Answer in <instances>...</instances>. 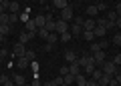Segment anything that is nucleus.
Returning a JSON list of instances; mask_svg holds the SVG:
<instances>
[{
  "mask_svg": "<svg viewBox=\"0 0 121 86\" xmlns=\"http://www.w3.org/2000/svg\"><path fill=\"white\" fill-rule=\"evenodd\" d=\"M6 54H8V50H6V48H2V50H0V60H2Z\"/></svg>",
  "mask_w": 121,
  "mask_h": 86,
  "instance_id": "45",
  "label": "nucleus"
},
{
  "mask_svg": "<svg viewBox=\"0 0 121 86\" xmlns=\"http://www.w3.org/2000/svg\"><path fill=\"white\" fill-rule=\"evenodd\" d=\"M12 80H14V84H16V86H22V84H26V78L22 76V74H16V76H14Z\"/></svg>",
  "mask_w": 121,
  "mask_h": 86,
  "instance_id": "23",
  "label": "nucleus"
},
{
  "mask_svg": "<svg viewBox=\"0 0 121 86\" xmlns=\"http://www.w3.org/2000/svg\"><path fill=\"white\" fill-rule=\"evenodd\" d=\"M28 12H30V10H24V12H20V14H18V18H20L22 22H26V20H28Z\"/></svg>",
  "mask_w": 121,
  "mask_h": 86,
  "instance_id": "32",
  "label": "nucleus"
},
{
  "mask_svg": "<svg viewBox=\"0 0 121 86\" xmlns=\"http://www.w3.org/2000/svg\"><path fill=\"white\" fill-rule=\"evenodd\" d=\"M97 12H99V10H97V6H95V4L87 6V14H89V18H95V16H97Z\"/></svg>",
  "mask_w": 121,
  "mask_h": 86,
  "instance_id": "22",
  "label": "nucleus"
},
{
  "mask_svg": "<svg viewBox=\"0 0 121 86\" xmlns=\"http://www.w3.org/2000/svg\"><path fill=\"white\" fill-rule=\"evenodd\" d=\"M44 42H48V44H52V46H55V44L59 42V34H56V32H51V34H48V38L44 40Z\"/></svg>",
  "mask_w": 121,
  "mask_h": 86,
  "instance_id": "19",
  "label": "nucleus"
},
{
  "mask_svg": "<svg viewBox=\"0 0 121 86\" xmlns=\"http://www.w3.org/2000/svg\"><path fill=\"white\" fill-rule=\"evenodd\" d=\"M75 18V12H73V6H67V8H63L60 10V20H65V22H71Z\"/></svg>",
  "mask_w": 121,
  "mask_h": 86,
  "instance_id": "3",
  "label": "nucleus"
},
{
  "mask_svg": "<svg viewBox=\"0 0 121 86\" xmlns=\"http://www.w3.org/2000/svg\"><path fill=\"white\" fill-rule=\"evenodd\" d=\"M105 60H107V54H105V50H97V52H93V62H95L97 66H103Z\"/></svg>",
  "mask_w": 121,
  "mask_h": 86,
  "instance_id": "4",
  "label": "nucleus"
},
{
  "mask_svg": "<svg viewBox=\"0 0 121 86\" xmlns=\"http://www.w3.org/2000/svg\"><path fill=\"white\" fill-rule=\"evenodd\" d=\"M30 86H43V84H40V78H35V80L30 82Z\"/></svg>",
  "mask_w": 121,
  "mask_h": 86,
  "instance_id": "40",
  "label": "nucleus"
},
{
  "mask_svg": "<svg viewBox=\"0 0 121 86\" xmlns=\"http://www.w3.org/2000/svg\"><path fill=\"white\" fill-rule=\"evenodd\" d=\"M115 26H117V28L121 30V18H117V20H115Z\"/></svg>",
  "mask_w": 121,
  "mask_h": 86,
  "instance_id": "51",
  "label": "nucleus"
},
{
  "mask_svg": "<svg viewBox=\"0 0 121 86\" xmlns=\"http://www.w3.org/2000/svg\"><path fill=\"white\" fill-rule=\"evenodd\" d=\"M109 82H111V76H105V74H103L101 80H99V84H101V86H109Z\"/></svg>",
  "mask_w": 121,
  "mask_h": 86,
  "instance_id": "30",
  "label": "nucleus"
},
{
  "mask_svg": "<svg viewBox=\"0 0 121 86\" xmlns=\"http://www.w3.org/2000/svg\"><path fill=\"white\" fill-rule=\"evenodd\" d=\"M44 86H59V84H56L55 80H48V82H44Z\"/></svg>",
  "mask_w": 121,
  "mask_h": 86,
  "instance_id": "47",
  "label": "nucleus"
},
{
  "mask_svg": "<svg viewBox=\"0 0 121 86\" xmlns=\"http://www.w3.org/2000/svg\"><path fill=\"white\" fill-rule=\"evenodd\" d=\"M4 12H8V6H6V4H0V14H4Z\"/></svg>",
  "mask_w": 121,
  "mask_h": 86,
  "instance_id": "44",
  "label": "nucleus"
},
{
  "mask_svg": "<svg viewBox=\"0 0 121 86\" xmlns=\"http://www.w3.org/2000/svg\"><path fill=\"white\" fill-rule=\"evenodd\" d=\"M109 86H119V84H117V80H115V78H111V82H109Z\"/></svg>",
  "mask_w": 121,
  "mask_h": 86,
  "instance_id": "50",
  "label": "nucleus"
},
{
  "mask_svg": "<svg viewBox=\"0 0 121 86\" xmlns=\"http://www.w3.org/2000/svg\"><path fill=\"white\" fill-rule=\"evenodd\" d=\"M69 32L73 34V38H77V36L83 34V26H79V24H71V26H69Z\"/></svg>",
  "mask_w": 121,
  "mask_h": 86,
  "instance_id": "9",
  "label": "nucleus"
},
{
  "mask_svg": "<svg viewBox=\"0 0 121 86\" xmlns=\"http://www.w3.org/2000/svg\"><path fill=\"white\" fill-rule=\"evenodd\" d=\"M65 60L69 62V64H71V62H77V52L71 50V48H69V50H65Z\"/></svg>",
  "mask_w": 121,
  "mask_h": 86,
  "instance_id": "12",
  "label": "nucleus"
},
{
  "mask_svg": "<svg viewBox=\"0 0 121 86\" xmlns=\"http://www.w3.org/2000/svg\"><path fill=\"white\" fill-rule=\"evenodd\" d=\"M95 26H97L95 18H85V22H83V30H93Z\"/></svg>",
  "mask_w": 121,
  "mask_h": 86,
  "instance_id": "10",
  "label": "nucleus"
},
{
  "mask_svg": "<svg viewBox=\"0 0 121 86\" xmlns=\"http://www.w3.org/2000/svg\"><path fill=\"white\" fill-rule=\"evenodd\" d=\"M16 64H18V68H28V64H30V60L26 58V56H20V58H16Z\"/></svg>",
  "mask_w": 121,
  "mask_h": 86,
  "instance_id": "17",
  "label": "nucleus"
},
{
  "mask_svg": "<svg viewBox=\"0 0 121 86\" xmlns=\"http://www.w3.org/2000/svg\"><path fill=\"white\" fill-rule=\"evenodd\" d=\"M59 74H60V76H67V74H71V70H69V66H60V70H59Z\"/></svg>",
  "mask_w": 121,
  "mask_h": 86,
  "instance_id": "31",
  "label": "nucleus"
},
{
  "mask_svg": "<svg viewBox=\"0 0 121 86\" xmlns=\"http://www.w3.org/2000/svg\"><path fill=\"white\" fill-rule=\"evenodd\" d=\"M60 86H67V84H65V82H63V84H60Z\"/></svg>",
  "mask_w": 121,
  "mask_h": 86,
  "instance_id": "53",
  "label": "nucleus"
},
{
  "mask_svg": "<svg viewBox=\"0 0 121 86\" xmlns=\"http://www.w3.org/2000/svg\"><path fill=\"white\" fill-rule=\"evenodd\" d=\"M0 4H2V0H0Z\"/></svg>",
  "mask_w": 121,
  "mask_h": 86,
  "instance_id": "56",
  "label": "nucleus"
},
{
  "mask_svg": "<svg viewBox=\"0 0 121 86\" xmlns=\"http://www.w3.org/2000/svg\"><path fill=\"white\" fill-rule=\"evenodd\" d=\"M52 6H55V8H59V10H63V8H67V6H69V2H67V0H52Z\"/></svg>",
  "mask_w": 121,
  "mask_h": 86,
  "instance_id": "18",
  "label": "nucleus"
},
{
  "mask_svg": "<svg viewBox=\"0 0 121 86\" xmlns=\"http://www.w3.org/2000/svg\"><path fill=\"white\" fill-rule=\"evenodd\" d=\"M83 38H85V40H89V42H91V40L95 38V32H93V30H83Z\"/></svg>",
  "mask_w": 121,
  "mask_h": 86,
  "instance_id": "27",
  "label": "nucleus"
},
{
  "mask_svg": "<svg viewBox=\"0 0 121 86\" xmlns=\"http://www.w3.org/2000/svg\"><path fill=\"white\" fill-rule=\"evenodd\" d=\"M113 78H115V80H117V84H121V74H119V72H117V74H115V76H113Z\"/></svg>",
  "mask_w": 121,
  "mask_h": 86,
  "instance_id": "48",
  "label": "nucleus"
},
{
  "mask_svg": "<svg viewBox=\"0 0 121 86\" xmlns=\"http://www.w3.org/2000/svg\"><path fill=\"white\" fill-rule=\"evenodd\" d=\"M83 22H85V18H83V16H75V18H73V24H79V26H83Z\"/></svg>",
  "mask_w": 121,
  "mask_h": 86,
  "instance_id": "34",
  "label": "nucleus"
},
{
  "mask_svg": "<svg viewBox=\"0 0 121 86\" xmlns=\"http://www.w3.org/2000/svg\"><path fill=\"white\" fill-rule=\"evenodd\" d=\"M24 54H26V44L18 42L16 46L12 48V56H14V58H20V56H24Z\"/></svg>",
  "mask_w": 121,
  "mask_h": 86,
  "instance_id": "5",
  "label": "nucleus"
},
{
  "mask_svg": "<svg viewBox=\"0 0 121 86\" xmlns=\"http://www.w3.org/2000/svg\"><path fill=\"white\" fill-rule=\"evenodd\" d=\"M10 30H12V26H10V24H0V32H2L4 36H8Z\"/></svg>",
  "mask_w": 121,
  "mask_h": 86,
  "instance_id": "25",
  "label": "nucleus"
},
{
  "mask_svg": "<svg viewBox=\"0 0 121 86\" xmlns=\"http://www.w3.org/2000/svg\"><path fill=\"white\" fill-rule=\"evenodd\" d=\"M71 38H73L71 32H63V34H59V40H60V42H69Z\"/></svg>",
  "mask_w": 121,
  "mask_h": 86,
  "instance_id": "26",
  "label": "nucleus"
},
{
  "mask_svg": "<svg viewBox=\"0 0 121 86\" xmlns=\"http://www.w3.org/2000/svg\"><path fill=\"white\" fill-rule=\"evenodd\" d=\"M8 80H10V78L6 76V74H0V84H4V82H8Z\"/></svg>",
  "mask_w": 121,
  "mask_h": 86,
  "instance_id": "39",
  "label": "nucleus"
},
{
  "mask_svg": "<svg viewBox=\"0 0 121 86\" xmlns=\"http://www.w3.org/2000/svg\"><path fill=\"white\" fill-rule=\"evenodd\" d=\"M10 20H12V14H10V12L0 14V24H10ZM10 26H12V24H10Z\"/></svg>",
  "mask_w": 121,
  "mask_h": 86,
  "instance_id": "16",
  "label": "nucleus"
},
{
  "mask_svg": "<svg viewBox=\"0 0 121 86\" xmlns=\"http://www.w3.org/2000/svg\"><path fill=\"white\" fill-rule=\"evenodd\" d=\"M77 64L85 68V66H89V64H95V62H93V56H81V58L77 60Z\"/></svg>",
  "mask_w": 121,
  "mask_h": 86,
  "instance_id": "11",
  "label": "nucleus"
},
{
  "mask_svg": "<svg viewBox=\"0 0 121 86\" xmlns=\"http://www.w3.org/2000/svg\"><path fill=\"white\" fill-rule=\"evenodd\" d=\"M101 76H103V70H93V74H91V78H93V80H97V82H99L101 80Z\"/></svg>",
  "mask_w": 121,
  "mask_h": 86,
  "instance_id": "28",
  "label": "nucleus"
},
{
  "mask_svg": "<svg viewBox=\"0 0 121 86\" xmlns=\"http://www.w3.org/2000/svg\"><path fill=\"white\" fill-rule=\"evenodd\" d=\"M22 86H30V84H22Z\"/></svg>",
  "mask_w": 121,
  "mask_h": 86,
  "instance_id": "54",
  "label": "nucleus"
},
{
  "mask_svg": "<svg viewBox=\"0 0 121 86\" xmlns=\"http://www.w3.org/2000/svg\"><path fill=\"white\" fill-rule=\"evenodd\" d=\"M115 12H117V16L121 18V2H117V6H115Z\"/></svg>",
  "mask_w": 121,
  "mask_h": 86,
  "instance_id": "43",
  "label": "nucleus"
},
{
  "mask_svg": "<svg viewBox=\"0 0 121 86\" xmlns=\"http://www.w3.org/2000/svg\"><path fill=\"white\" fill-rule=\"evenodd\" d=\"M119 32H121V30H119Z\"/></svg>",
  "mask_w": 121,
  "mask_h": 86,
  "instance_id": "57",
  "label": "nucleus"
},
{
  "mask_svg": "<svg viewBox=\"0 0 121 86\" xmlns=\"http://www.w3.org/2000/svg\"><path fill=\"white\" fill-rule=\"evenodd\" d=\"M55 82H56V84H59V86H60V84H63V76H60V74H59V76H56V78H55Z\"/></svg>",
  "mask_w": 121,
  "mask_h": 86,
  "instance_id": "46",
  "label": "nucleus"
},
{
  "mask_svg": "<svg viewBox=\"0 0 121 86\" xmlns=\"http://www.w3.org/2000/svg\"><path fill=\"white\" fill-rule=\"evenodd\" d=\"M35 38V32H28V30H22L20 32V36H18V42H22V44H26V42H30V40Z\"/></svg>",
  "mask_w": 121,
  "mask_h": 86,
  "instance_id": "6",
  "label": "nucleus"
},
{
  "mask_svg": "<svg viewBox=\"0 0 121 86\" xmlns=\"http://www.w3.org/2000/svg\"><path fill=\"white\" fill-rule=\"evenodd\" d=\"M75 84L77 86H87V78L83 76V74H77V76H75Z\"/></svg>",
  "mask_w": 121,
  "mask_h": 86,
  "instance_id": "21",
  "label": "nucleus"
},
{
  "mask_svg": "<svg viewBox=\"0 0 121 86\" xmlns=\"http://www.w3.org/2000/svg\"><path fill=\"white\" fill-rule=\"evenodd\" d=\"M71 86H77V84H71Z\"/></svg>",
  "mask_w": 121,
  "mask_h": 86,
  "instance_id": "55",
  "label": "nucleus"
},
{
  "mask_svg": "<svg viewBox=\"0 0 121 86\" xmlns=\"http://www.w3.org/2000/svg\"><path fill=\"white\" fill-rule=\"evenodd\" d=\"M113 44H117V46H121V32H117V34L113 36Z\"/></svg>",
  "mask_w": 121,
  "mask_h": 86,
  "instance_id": "33",
  "label": "nucleus"
},
{
  "mask_svg": "<svg viewBox=\"0 0 121 86\" xmlns=\"http://www.w3.org/2000/svg\"><path fill=\"white\" fill-rule=\"evenodd\" d=\"M95 32V38H103L107 34V28H105V18H97V26L93 28Z\"/></svg>",
  "mask_w": 121,
  "mask_h": 86,
  "instance_id": "2",
  "label": "nucleus"
},
{
  "mask_svg": "<svg viewBox=\"0 0 121 86\" xmlns=\"http://www.w3.org/2000/svg\"><path fill=\"white\" fill-rule=\"evenodd\" d=\"M101 70H103L105 76H111V78H113V76L117 74V64H115L113 60H105L103 66H101Z\"/></svg>",
  "mask_w": 121,
  "mask_h": 86,
  "instance_id": "1",
  "label": "nucleus"
},
{
  "mask_svg": "<svg viewBox=\"0 0 121 86\" xmlns=\"http://www.w3.org/2000/svg\"><path fill=\"white\" fill-rule=\"evenodd\" d=\"M93 70H95V64H89V66H85V72L89 74V76L93 74Z\"/></svg>",
  "mask_w": 121,
  "mask_h": 86,
  "instance_id": "38",
  "label": "nucleus"
},
{
  "mask_svg": "<svg viewBox=\"0 0 121 86\" xmlns=\"http://www.w3.org/2000/svg\"><path fill=\"white\" fill-rule=\"evenodd\" d=\"M4 38H6V36H4V34H2V32H0V44L4 42Z\"/></svg>",
  "mask_w": 121,
  "mask_h": 86,
  "instance_id": "52",
  "label": "nucleus"
},
{
  "mask_svg": "<svg viewBox=\"0 0 121 86\" xmlns=\"http://www.w3.org/2000/svg\"><path fill=\"white\" fill-rule=\"evenodd\" d=\"M24 24H26L24 28H26V30H28V32H35V34H36V32H39V26H36L35 18H28V20H26Z\"/></svg>",
  "mask_w": 121,
  "mask_h": 86,
  "instance_id": "8",
  "label": "nucleus"
},
{
  "mask_svg": "<svg viewBox=\"0 0 121 86\" xmlns=\"http://www.w3.org/2000/svg\"><path fill=\"white\" fill-rule=\"evenodd\" d=\"M2 86H16V84H14V80H8V82H4Z\"/></svg>",
  "mask_w": 121,
  "mask_h": 86,
  "instance_id": "49",
  "label": "nucleus"
},
{
  "mask_svg": "<svg viewBox=\"0 0 121 86\" xmlns=\"http://www.w3.org/2000/svg\"><path fill=\"white\" fill-rule=\"evenodd\" d=\"M97 10H101V12H103V10H107V4H105V2H97Z\"/></svg>",
  "mask_w": 121,
  "mask_h": 86,
  "instance_id": "37",
  "label": "nucleus"
},
{
  "mask_svg": "<svg viewBox=\"0 0 121 86\" xmlns=\"http://www.w3.org/2000/svg\"><path fill=\"white\" fill-rule=\"evenodd\" d=\"M36 34H39V36H40V38H43V40H47V38H48V34H51V32H48L47 28H39V32H36Z\"/></svg>",
  "mask_w": 121,
  "mask_h": 86,
  "instance_id": "29",
  "label": "nucleus"
},
{
  "mask_svg": "<svg viewBox=\"0 0 121 86\" xmlns=\"http://www.w3.org/2000/svg\"><path fill=\"white\" fill-rule=\"evenodd\" d=\"M24 56L28 58L30 62H32V60H35V56H36V54H35V50H26V54H24Z\"/></svg>",
  "mask_w": 121,
  "mask_h": 86,
  "instance_id": "35",
  "label": "nucleus"
},
{
  "mask_svg": "<svg viewBox=\"0 0 121 86\" xmlns=\"http://www.w3.org/2000/svg\"><path fill=\"white\" fill-rule=\"evenodd\" d=\"M63 82H65L67 86L75 84V74H67V76H63Z\"/></svg>",
  "mask_w": 121,
  "mask_h": 86,
  "instance_id": "24",
  "label": "nucleus"
},
{
  "mask_svg": "<svg viewBox=\"0 0 121 86\" xmlns=\"http://www.w3.org/2000/svg\"><path fill=\"white\" fill-rule=\"evenodd\" d=\"M117 18H119V16H117V12H111V10H109V16H107V20H111V22H115Z\"/></svg>",
  "mask_w": 121,
  "mask_h": 86,
  "instance_id": "36",
  "label": "nucleus"
},
{
  "mask_svg": "<svg viewBox=\"0 0 121 86\" xmlns=\"http://www.w3.org/2000/svg\"><path fill=\"white\" fill-rule=\"evenodd\" d=\"M69 70H71V74H75V76L81 74V66H79L77 62H71V64H69Z\"/></svg>",
  "mask_w": 121,
  "mask_h": 86,
  "instance_id": "20",
  "label": "nucleus"
},
{
  "mask_svg": "<svg viewBox=\"0 0 121 86\" xmlns=\"http://www.w3.org/2000/svg\"><path fill=\"white\" fill-rule=\"evenodd\" d=\"M105 48H107V42H105V40H101V42H95V44H91V52L105 50Z\"/></svg>",
  "mask_w": 121,
  "mask_h": 86,
  "instance_id": "15",
  "label": "nucleus"
},
{
  "mask_svg": "<svg viewBox=\"0 0 121 86\" xmlns=\"http://www.w3.org/2000/svg\"><path fill=\"white\" fill-rule=\"evenodd\" d=\"M113 62H115V64H117V66H121V54H117V56H115V58H113Z\"/></svg>",
  "mask_w": 121,
  "mask_h": 86,
  "instance_id": "41",
  "label": "nucleus"
},
{
  "mask_svg": "<svg viewBox=\"0 0 121 86\" xmlns=\"http://www.w3.org/2000/svg\"><path fill=\"white\" fill-rule=\"evenodd\" d=\"M35 22L39 28H44V24H47V14H36L35 16Z\"/></svg>",
  "mask_w": 121,
  "mask_h": 86,
  "instance_id": "13",
  "label": "nucleus"
},
{
  "mask_svg": "<svg viewBox=\"0 0 121 86\" xmlns=\"http://www.w3.org/2000/svg\"><path fill=\"white\" fill-rule=\"evenodd\" d=\"M69 22H65V20H56V34H63V32H69Z\"/></svg>",
  "mask_w": 121,
  "mask_h": 86,
  "instance_id": "7",
  "label": "nucleus"
},
{
  "mask_svg": "<svg viewBox=\"0 0 121 86\" xmlns=\"http://www.w3.org/2000/svg\"><path fill=\"white\" fill-rule=\"evenodd\" d=\"M43 48H44V52H48V50H52V44H48V42H44V44H43Z\"/></svg>",
  "mask_w": 121,
  "mask_h": 86,
  "instance_id": "42",
  "label": "nucleus"
},
{
  "mask_svg": "<svg viewBox=\"0 0 121 86\" xmlns=\"http://www.w3.org/2000/svg\"><path fill=\"white\" fill-rule=\"evenodd\" d=\"M8 12L10 14H18V12H20V4H18V0H12V2L8 4Z\"/></svg>",
  "mask_w": 121,
  "mask_h": 86,
  "instance_id": "14",
  "label": "nucleus"
}]
</instances>
